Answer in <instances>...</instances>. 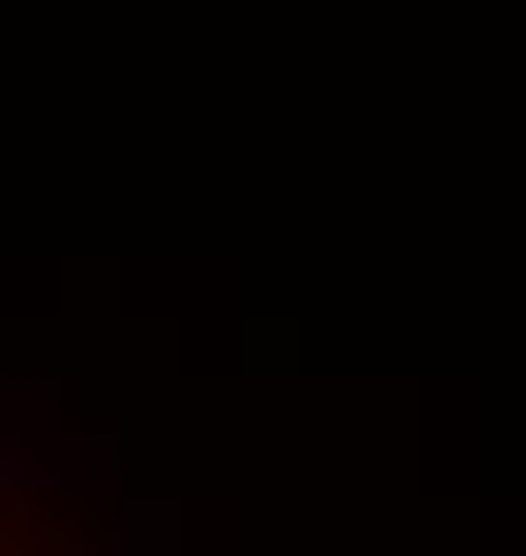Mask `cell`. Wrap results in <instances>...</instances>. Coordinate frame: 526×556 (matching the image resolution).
Instances as JSON below:
<instances>
[{
    "label": "cell",
    "instance_id": "obj_2",
    "mask_svg": "<svg viewBox=\"0 0 526 556\" xmlns=\"http://www.w3.org/2000/svg\"><path fill=\"white\" fill-rule=\"evenodd\" d=\"M121 542L128 549H174L180 542V504L174 496H128V511H121Z\"/></svg>",
    "mask_w": 526,
    "mask_h": 556
},
{
    "label": "cell",
    "instance_id": "obj_1",
    "mask_svg": "<svg viewBox=\"0 0 526 556\" xmlns=\"http://www.w3.org/2000/svg\"><path fill=\"white\" fill-rule=\"evenodd\" d=\"M309 331L301 316H241V376H301Z\"/></svg>",
    "mask_w": 526,
    "mask_h": 556
}]
</instances>
